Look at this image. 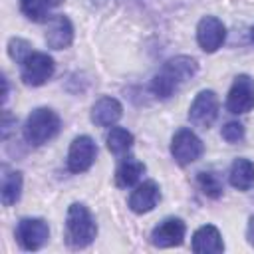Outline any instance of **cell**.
I'll return each instance as SVG.
<instances>
[{"instance_id":"1","label":"cell","mask_w":254,"mask_h":254,"mask_svg":"<svg viewBox=\"0 0 254 254\" xmlns=\"http://www.w3.org/2000/svg\"><path fill=\"white\" fill-rule=\"evenodd\" d=\"M196 71H198V64H196L194 58H190V56L171 58V60H167L163 64V67L159 69V73H155V77L151 79V91L157 97L167 99L185 81H189Z\"/></svg>"},{"instance_id":"2","label":"cell","mask_w":254,"mask_h":254,"mask_svg":"<svg viewBox=\"0 0 254 254\" xmlns=\"http://www.w3.org/2000/svg\"><path fill=\"white\" fill-rule=\"evenodd\" d=\"M97 236V224L91 216V212L81 204L73 202L67 208L65 216V242L67 246L79 250L89 246Z\"/></svg>"},{"instance_id":"3","label":"cell","mask_w":254,"mask_h":254,"mask_svg":"<svg viewBox=\"0 0 254 254\" xmlns=\"http://www.w3.org/2000/svg\"><path fill=\"white\" fill-rule=\"evenodd\" d=\"M60 129H62L60 115L50 107H38L28 115L24 123V139L34 147H40L52 141L60 133Z\"/></svg>"},{"instance_id":"4","label":"cell","mask_w":254,"mask_h":254,"mask_svg":"<svg viewBox=\"0 0 254 254\" xmlns=\"http://www.w3.org/2000/svg\"><path fill=\"white\" fill-rule=\"evenodd\" d=\"M54 75V60L44 52H30L20 64V77L26 85H44Z\"/></svg>"},{"instance_id":"5","label":"cell","mask_w":254,"mask_h":254,"mask_svg":"<svg viewBox=\"0 0 254 254\" xmlns=\"http://www.w3.org/2000/svg\"><path fill=\"white\" fill-rule=\"evenodd\" d=\"M204 151L202 141L198 139V135L187 127L179 129L173 139H171V155L179 165H190L194 161L200 159Z\"/></svg>"},{"instance_id":"6","label":"cell","mask_w":254,"mask_h":254,"mask_svg":"<svg viewBox=\"0 0 254 254\" xmlns=\"http://www.w3.org/2000/svg\"><path fill=\"white\" fill-rule=\"evenodd\" d=\"M254 107V79L246 73L234 77L228 95H226V109L234 115L248 113Z\"/></svg>"},{"instance_id":"7","label":"cell","mask_w":254,"mask_h":254,"mask_svg":"<svg viewBox=\"0 0 254 254\" xmlns=\"http://www.w3.org/2000/svg\"><path fill=\"white\" fill-rule=\"evenodd\" d=\"M218 117V97L212 89H202L190 103L189 121L194 127L208 129Z\"/></svg>"},{"instance_id":"8","label":"cell","mask_w":254,"mask_h":254,"mask_svg":"<svg viewBox=\"0 0 254 254\" xmlns=\"http://www.w3.org/2000/svg\"><path fill=\"white\" fill-rule=\"evenodd\" d=\"M50 238V228L44 218H22L16 226V240L24 250H40Z\"/></svg>"},{"instance_id":"9","label":"cell","mask_w":254,"mask_h":254,"mask_svg":"<svg viewBox=\"0 0 254 254\" xmlns=\"http://www.w3.org/2000/svg\"><path fill=\"white\" fill-rule=\"evenodd\" d=\"M97 157L95 141L89 135H79L71 141L67 151V169L69 173H85Z\"/></svg>"},{"instance_id":"10","label":"cell","mask_w":254,"mask_h":254,"mask_svg":"<svg viewBox=\"0 0 254 254\" xmlns=\"http://www.w3.org/2000/svg\"><path fill=\"white\" fill-rule=\"evenodd\" d=\"M224 40H226V28L218 18H214V16L200 18V22L196 26V42L202 52H206V54L216 52L224 44Z\"/></svg>"},{"instance_id":"11","label":"cell","mask_w":254,"mask_h":254,"mask_svg":"<svg viewBox=\"0 0 254 254\" xmlns=\"http://www.w3.org/2000/svg\"><path fill=\"white\" fill-rule=\"evenodd\" d=\"M185 232L187 226L181 218H165L163 222H159L153 232H151V244L157 248H173V246H181L185 240Z\"/></svg>"},{"instance_id":"12","label":"cell","mask_w":254,"mask_h":254,"mask_svg":"<svg viewBox=\"0 0 254 254\" xmlns=\"http://www.w3.org/2000/svg\"><path fill=\"white\" fill-rule=\"evenodd\" d=\"M159 198H161L159 185L155 181H143L129 194V208L135 214H145V212H149V210H153L157 206Z\"/></svg>"},{"instance_id":"13","label":"cell","mask_w":254,"mask_h":254,"mask_svg":"<svg viewBox=\"0 0 254 254\" xmlns=\"http://www.w3.org/2000/svg\"><path fill=\"white\" fill-rule=\"evenodd\" d=\"M190 248L196 254H218L224 250V242H222V236H220L216 226L204 224V226L194 230Z\"/></svg>"},{"instance_id":"14","label":"cell","mask_w":254,"mask_h":254,"mask_svg":"<svg viewBox=\"0 0 254 254\" xmlns=\"http://www.w3.org/2000/svg\"><path fill=\"white\" fill-rule=\"evenodd\" d=\"M73 42V26L67 16L58 14L50 20L48 32H46V44L52 50H64Z\"/></svg>"},{"instance_id":"15","label":"cell","mask_w":254,"mask_h":254,"mask_svg":"<svg viewBox=\"0 0 254 254\" xmlns=\"http://www.w3.org/2000/svg\"><path fill=\"white\" fill-rule=\"evenodd\" d=\"M123 115V107L115 97H99L91 107V121L97 127H113Z\"/></svg>"},{"instance_id":"16","label":"cell","mask_w":254,"mask_h":254,"mask_svg":"<svg viewBox=\"0 0 254 254\" xmlns=\"http://www.w3.org/2000/svg\"><path fill=\"white\" fill-rule=\"evenodd\" d=\"M22 173L20 171H8L4 167V175H2V187H0V198L4 206H12L20 200L22 194Z\"/></svg>"},{"instance_id":"17","label":"cell","mask_w":254,"mask_h":254,"mask_svg":"<svg viewBox=\"0 0 254 254\" xmlns=\"http://www.w3.org/2000/svg\"><path fill=\"white\" fill-rule=\"evenodd\" d=\"M230 185L238 190H248L254 185V163L248 159H236L228 173Z\"/></svg>"},{"instance_id":"18","label":"cell","mask_w":254,"mask_h":254,"mask_svg":"<svg viewBox=\"0 0 254 254\" xmlns=\"http://www.w3.org/2000/svg\"><path fill=\"white\" fill-rule=\"evenodd\" d=\"M143 173H145V165H143L141 161L133 159V157H127V159L121 161V165H119L117 171H115V183H117V187H121V189L133 187V185L141 179Z\"/></svg>"},{"instance_id":"19","label":"cell","mask_w":254,"mask_h":254,"mask_svg":"<svg viewBox=\"0 0 254 254\" xmlns=\"http://www.w3.org/2000/svg\"><path fill=\"white\" fill-rule=\"evenodd\" d=\"M64 0H20L22 14L32 22H44L48 20L50 12L60 6Z\"/></svg>"},{"instance_id":"20","label":"cell","mask_w":254,"mask_h":254,"mask_svg":"<svg viewBox=\"0 0 254 254\" xmlns=\"http://www.w3.org/2000/svg\"><path fill=\"white\" fill-rule=\"evenodd\" d=\"M105 143H107L109 153H113V155H117V157H119V155H125V153L133 147V133L127 131V129H123V127H113V129L107 133Z\"/></svg>"},{"instance_id":"21","label":"cell","mask_w":254,"mask_h":254,"mask_svg":"<svg viewBox=\"0 0 254 254\" xmlns=\"http://www.w3.org/2000/svg\"><path fill=\"white\" fill-rule=\"evenodd\" d=\"M196 183L200 187V190L208 196V198H218L222 196V181L214 171H200L196 175Z\"/></svg>"},{"instance_id":"22","label":"cell","mask_w":254,"mask_h":254,"mask_svg":"<svg viewBox=\"0 0 254 254\" xmlns=\"http://www.w3.org/2000/svg\"><path fill=\"white\" fill-rule=\"evenodd\" d=\"M30 52H32L30 44H28L26 40H22V38H12V40L8 42V56H10L14 62H18V64H22L24 58H26Z\"/></svg>"},{"instance_id":"23","label":"cell","mask_w":254,"mask_h":254,"mask_svg":"<svg viewBox=\"0 0 254 254\" xmlns=\"http://www.w3.org/2000/svg\"><path fill=\"white\" fill-rule=\"evenodd\" d=\"M222 139L228 143H238L244 139V125L238 121H228L222 127Z\"/></svg>"},{"instance_id":"24","label":"cell","mask_w":254,"mask_h":254,"mask_svg":"<svg viewBox=\"0 0 254 254\" xmlns=\"http://www.w3.org/2000/svg\"><path fill=\"white\" fill-rule=\"evenodd\" d=\"M246 238H248L250 246H254V216H250V220H248V228H246Z\"/></svg>"},{"instance_id":"25","label":"cell","mask_w":254,"mask_h":254,"mask_svg":"<svg viewBox=\"0 0 254 254\" xmlns=\"http://www.w3.org/2000/svg\"><path fill=\"white\" fill-rule=\"evenodd\" d=\"M250 38H252V42H254V26H252V32H250Z\"/></svg>"}]
</instances>
